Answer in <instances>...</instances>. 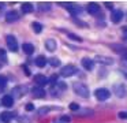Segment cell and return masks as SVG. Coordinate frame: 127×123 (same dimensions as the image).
Returning <instances> with one entry per match:
<instances>
[{
    "instance_id": "6da1fadb",
    "label": "cell",
    "mask_w": 127,
    "mask_h": 123,
    "mask_svg": "<svg viewBox=\"0 0 127 123\" xmlns=\"http://www.w3.org/2000/svg\"><path fill=\"white\" fill-rule=\"evenodd\" d=\"M72 89H74V93L83 98H88L90 96V92H89V87L88 85H85L83 82H75L72 85Z\"/></svg>"
},
{
    "instance_id": "7a4b0ae2",
    "label": "cell",
    "mask_w": 127,
    "mask_h": 123,
    "mask_svg": "<svg viewBox=\"0 0 127 123\" xmlns=\"http://www.w3.org/2000/svg\"><path fill=\"white\" fill-rule=\"evenodd\" d=\"M60 5H63V7L67 8V11H68L71 15H79L81 12H82V8L79 7L78 4H75V3H59Z\"/></svg>"
},
{
    "instance_id": "3957f363",
    "label": "cell",
    "mask_w": 127,
    "mask_h": 123,
    "mask_svg": "<svg viewBox=\"0 0 127 123\" xmlns=\"http://www.w3.org/2000/svg\"><path fill=\"white\" fill-rule=\"evenodd\" d=\"M112 92L115 93V96H118L119 98H124L126 94H127V87H126V85L122 83V82L120 83H115L113 85Z\"/></svg>"
},
{
    "instance_id": "277c9868",
    "label": "cell",
    "mask_w": 127,
    "mask_h": 123,
    "mask_svg": "<svg viewBox=\"0 0 127 123\" xmlns=\"http://www.w3.org/2000/svg\"><path fill=\"white\" fill-rule=\"evenodd\" d=\"M94 94H96V98L100 101H105L111 97V92L108 89H105V87H98V89L94 92Z\"/></svg>"
},
{
    "instance_id": "5b68a950",
    "label": "cell",
    "mask_w": 127,
    "mask_h": 123,
    "mask_svg": "<svg viewBox=\"0 0 127 123\" xmlns=\"http://www.w3.org/2000/svg\"><path fill=\"white\" fill-rule=\"evenodd\" d=\"M77 71L78 70H77V67H75L74 64H67V66H64V67L62 68L60 74H62V77H64V78H68V77L77 74Z\"/></svg>"
},
{
    "instance_id": "8992f818",
    "label": "cell",
    "mask_w": 127,
    "mask_h": 123,
    "mask_svg": "<svg viewBox=\"0 0 127 123\" xmlns=\"http://www.w3.org/2000/svg\"><path fill=\"white\" fill-rule=\"evenodd\" d=\"M6 42H7V46H8V49L11 52H17L18 49V41H17V38L14 37V36H11V34H8L6 37Z\"/></svg>"
},
{
    "instance_id": "52a82bcc",
    "label": "cell",
    "mask_w": 127,
    "mask_h": 123,
    "mask_svg": "<svg viewBox=\"0 0 127 123\" xmlns=\"http://www.w3.org/2000/svg\"><path fill=\"white\" fill-rule=\"evenodd\" d=\"M26 92H28V86L26 85H18V86H15L14 89H12V97H22V96L26 94Z\"/></svg>"
},
{
    "instance_id": "ba28073f",
    "label": "cell",
    "mask_w": 127,
    "mask_h": 123,
    "mask_svg": "<svg viewBox=\"0 0 127 123\" xmlns=\"http://www.w3.org/2000/svg\"><path fill=\"white\" fill-rule=\"evenodd\" d=\"M112 49L116 52V53L120 55L123 60H127V46L119 45V44H113V45H112Z\"/></svg>"
},
{
    "instance_id": "9c48e42d",
    "label": "cell",
    "mask_w": 127,
    "mask_h": 123,
    "mask_svg": "<svg viewBox=\"0 0 127 123\" xmlns=\"http://www.w3.org/2000/svg\"><path fill=\"white\" fill-rule=\"evenodd\" d=\"M88 12L90 14V15H100L101 14V8H100V4H97V3H89L88 4Z\"/></svg>"
},
{
    "instance_id": "30bf717a",
    "label": "cell",
    "mask_w": 127,
    "mask_h": 123,
    "mask_svg": "<svg viewBox=\"0 0 127 123\" xmlns=\"http://www.w3.org/2000/svg\"><path fill=\"white\" fill-rule=\"evenodd\" d=\"M34 82H36L38 86H45V85L49 83V78H47V77L42 75V74H36V75H34Z\"/></svg>"
},
{
    "instance_id": "8fae6325",
    "label": "cell",
    "mask_w": 127,
    "mask_h": 123,
    "mask_svg": "<svg viewBox=\"0 0 127 123\" xmlns=\"http://www.w3.org/2000/svg\"><path fill=\"white\" fill-rule=\"evenodd\" d=\"M123 19V11L122 10H113L112 14H111V21L113 23H119V22Z\"/></svg>"
},
{
    "instance_id": "7c38bea8",
    "label": "cell",
    "mask_w": 127,
    "mask_h": 123,
    "mask_svg": "<svg viewBox=\"0 0 127 123\" xmlns=\"http://www.w3.org/2000/svg\"><path fill=\"white\" fill-rule=\"evenodd\" d=\"M32 94H33L34 98H42V97H45V90L41 86H36L32 89Z\"/></svg>"
},
{
    "instance_id": "4fadbf2b",
    "label": "cell",
    "mask_w": 127,
    "mask_h": 123,
    "mask_svg": "<svg viewBox=\"0 0 127 123\" xmlns=\"http://www.w3.org/2000/svg\"><path fill=\"white\" fill-rule=\"evenodd\" d=\"M19 19V14H18V11H15V10H12V11H8L7 12V15H6V21L7 22H15V21H18Z\"/></svg>"
},
{
    "instance_id": "5bb4252c",
    "label": "cell",
    "mask_w": 127,
    "mask_h": 123,
    "mask_svg": "<svg viewBox=\"0 0 127 123\" xmlns=\"http://www.w3.org/2000/svg\"><path fill=\"white\" fill-rule=\"evenodd\" d=\"M45 48H47L49 52H53L56 48H58V42H56V40H53V38H48V40H45Z\"/></svg>"
},
{
    "instance_id": "9a60e30c",
    "label": "cell",
    "mask_w": 127,
    "mask_h": 123,
    "mask_svg": "<svg viewBox=\"0 0 127 123\" xmlns=\"http://www.w3.org/2000/svg\"><path fill=\"white\" fill-rule=\"evenodd\" d=\"M1 104H3L4 107H7V108H10V107H12V104H14V97H12L11 94L3 96V98H1Z\"/></svg>"
},
{
    "instance_id": "2e32d148",
    "label": "cell",
    "mask_w": 127,
    "mask_h": 123,
    "mask_svg": "<svg viewBox=\"0 0 127 123\" xmlns=\"http://www.w3.org/2000/svg\"><path fill=\"white\" fill-rule=\"evenodd\" d=\"M82 67L85 68V70H93L94 67V62L92 59H89V57H83L82 59Z\"/></svg>"
},
{
    "instance_id": "e0dca14e",
    "label": "cell",
    "mask_w": 127,
    "mask_h": 123,
    "mask_svg": "<svg viewBox=\"0 0 127 123\" xmlns=\"http://www.w3.org/2000/svg\"><path fill=\"white\" fill-rule=\"evenodd\" d=\"M34 63H36V66H37V67L42 68V67H45V66H47V63H48V59H47L45 56H42V55H40V56H37V57H36V60H34Z\"/></svg>"
},
{
    "instance_id": "ac0fdd59",
    "label": "cell",
    "mask_w": 127,
    "mask_h": 123,
    "mask_svg": "<svg viewBox=\"0 0 127 123\" xmlns=\"http://www.w3.org/2000/svg\"><path fill=\"white\" fill-rule=\"evenodd\" d=\"M11 119H12V114H11V112L4 111V112L0 114V120H1L3 123H10V122H11Z\"/></svg>"
},
{
    "instance_id": "d6986e66",
    "label": "cell",
    "mask_w": 127,
    "mask_h": 123,
    "mask_svg": "<svg viewBox=\"0 0 127 123\" xmlns=\"http://www.w3.org/2000/svg\"><path fill=\"white\" fill-rule=\"evenodd\" d=\"M96 62L97 63H101V64L109 66V64H112V63H113V60L111 59V57H108V56H96Z\"/></svg>"
},
{
    "instance_id": "ffe728a7",
    "label": "cell",
    "mask_w": 127,
    "mask_h": 123,
    "mask_svg": "<svg viewBox=\"0 0 127 123\" xmlns=\"http://www.w3.org/2000/svg\"><path fill=\"white\" fill-rule=\"evenodd\" d=\"M21 10H22L23 14H29V12H32V11L34 10V7H33L32 3H23V4L21 5Z\"/></svg>"
},
{
    "instance_id": "44dd1931",
    "label": "cell",
    "mask_w": 127,
    "mask_h": 123,
    "mask_svg": "<svg viewBox=\"0 0 127 123\" xmlns=\"http://www.w3.org/2000/svg\"><path fill=\"white\" fill-rule=\"evenodd\" d=\"M22 49H23V52H25L26 55H32L34 52V45H33V44L26 42V44H23V45H22Z\"/></svg>"
},
{
    "instance_id": "7402d4cb",
    "label": "cell",
    "mask_w": 127,
    "mask_h": 123,
    "mask_svg": "<svg viewBox=\"0 0 127 123\" xmlns=\"http://www.w3.org/2000/svg\"><path fill=\"white\" fill-rule=\"evenodd\" d=\"M32 29H33L34 33L38 34V33L42 32V25L40 23V22H33V23H32Z\"/></svg>"
},
{
    "instance_id": "603a6c76",
    "label": "cell",
    "mask_w": 127,
    "mask_h": 123,
    "mask_svg": "<svg viewBox=\"0 0 127 123\" xmlns=\"http://www.w3.org/2000/svg\"><path fill=\"white\" fill-rule=\"evenodd\" d=\"M48 62H49V64L52 66V67H59V66H60V60H59L58 57H51Z\"/></svg>"
},
{
    "instance_id": "cb8c5ba5",
    "label": "cell",
    "mask_w": 127,
    "mask_h": 123,
    "mask_svg": "<svg viewBox=\"0 0 127 123\" xmlns=\"http://www.w3.org/2000/svg\"><path fill=\"white\" fill-rule=\"evenodd\" d=\"M67 36H68L71 40H74V41H78V42H81L82 41V38L79 37V36H77V34H74V33H70V32H67Z\"/></svg>"
},
{
    "instance_id": "d4e9b609",
    "label": "cell",
    "mask_w": 127,
    "mask_h": 123,
    "mask_svg": "<svg viewBox=\"0 0 127 123\" xmlns=\"http://www.w3.org/2000/svg\"><path fill=\"white\" fill-rule=\"evenodd\" d=\"M0 62L7 63V55H6V52H4V49H0Z\"/></svg>"
},
{
    "instance_id": "484cf974",
    "label": "cell",
    "mask_w": 127,
    "mask_h": 123,
    "mask_svg": "<svg viewBox=\"0 0 127 123\" xmlns=\"http://www.w3.org/2000/svg\"><path fill=\"white\" fill-rule=\"evenodd\" d=\"M38 7H40V10H41V11H44V10H49L51 4H49V3H40Z\"/></svg>"
},
{
    "instance_id": "4316f807",
    "label": "cell",
    "mask_w": 127,
    "mask_h": 123,
    "mask_svg": "<svg viewBox=\"0 0 127 123\" xmlns=\"http://www.w3.org/2000/svg\"><path fill=\"white\" fill-rule=\"evenodd\" d=\"M6 85H7V78H6L4 75H0V87L3 89Z\"/></svg>"
},
{
    "instance_id": "83f0119b",
    "label": "cell",
    "mask_w": 127,
    "mask_h": 123,
    "mask_svg": "<svg viewBox=\"0 0 127 123\" xmlns=\"http://www.w3.org/2000/svg\"><path fill=\"white\" fill-rule=\"evenodd\" d=\"M58 79H59V77L56 75V74H53V75L49 78V83H52V85H55V83H56V85H58V82H59Z\"/></svg>"
},
{
    "instance_id": "f1b7e54d",
    "label": "cell",
    "mask_w": 127,
    "mask_h": 123,
    "mask_svg": "<svg viewBox=\"0 0 127 123\" xmlns=\"http://www.w3.org/2000/svg\"><path fill=\"white\" fill-rule=\"evenodd\" d=\"M49 107H42V108H40L38 109V114L40 115H45V114H47V112H49Z\"/></svg>"
},
{
    "instance_id": "f546056e",
    "label": "cell",
    "mask_w": 127,
    "mask_h": 123,
    "mask_svg": "<svg viewBox=\"0 0 127 123\" xmlns=\"http://www.w3.org/2000/svg\"><path fill=\"white\" fill-rule=\"evenodd\" d=\"M70 109H71V111H79V105H78L77 103H71L70 104Z\"/></svg>"
},
{
    "instance_id": "4dcf8cb0",
    "label": "cell",
    "mask_w": 127,
    "mask_h": 123,
    "mask_svg": "<svg viewBox=\"0 0 127 123\" xmlns=\"http://www.w3.org/2000/svg\"><path fill=\"white\" fill-rule=\"evenodd\" d=\"M118 116L120 118V119H127V112H126V111H120Z\"/></svg>"
},
{
    "instance_id": "1f68e13d",
    "label": "cell",
    "mask_w": 127,
    "mask_h": 123,
    "mask_svg": "<svg viewBox=\"0 0 127 123\" xmlns=\"http://www.w3.org/2000/svg\"><path fill=\"white\" fill-rule=\"evenodd\" d=\"M58 86H59V87H60V89H62V90H64V89H67V85H66V83H63V82H60V81H59V82H58Z\"/></svg>"
},
{
    "instance_id": "d6a6232c",
    "label": "cell",
    "mask_w": 127,
    "mask_h": 123,
    "mask_svg": "<svg viewBox=\"0 0 127 123\" xmlns=\"http://www.w3.org/2000/svg\"><path fill=\"white\" fill-rule=\"evenodd\" d=\"M74 22H75V23H78V25H82V27H86V26H88V25H86L85 22L79 21V19H74Z\"/></svg>"
},
{
    "instance_id": "836d02e7",
    "label": "cell",
    "mask_w": 127,
    "mask_h": 123,
    "mask_svg": "<svg viewBox=\"0 0 127 123\" xmlns=\"http://www.w3.org/2000/svg\"><path fill=\"white\" fill-rule=\"evenodd\" d=\"M22 70H25L26 75H30V71H29V68H28V66H26V64H22Z\"/></svg>"
},
{
    "instance_id": "e575fe53",
    "label": "cell",
    "mask_w": 127,
    "mask_h": 123,
    "mask_svg": "<svg viewBox=\"0 0 127 123\" xmlns=\"http://www.w3.org/2000/svg\"><path fill=\"white\" fill-rule=\"evenodd\" d=\"M25 108H26V111H33V109H34V105H33V104H26Z\"/></svg>"
},
{
    "instance_id": "d590c367",
    "label": "cell",
    "mask_w": 127,
    "mask_h": 123,
    "mask_svg": "<svg viewBox=\"0 0 127 123\" xmlns=\"http://www.w3.org/2000/svg\"><path fill=\"white\" fill-rule=\"evenodd\" d=\"M104 4H105V7H107V8H112L113 7V3H111V1H105Z\"/></svg>"
},
{
    "instance_id": "8d00e7d4",
    "label": "cell",
    "mask_w": 127,
    "mask_h": 123,
    "mask_svg": "<svg viewBox=\"0 0 127 123\" xmlns=\"http://www.w3.org/2000/svg\"><path fill=\"white\" fill-rule=\"evenodd\" d=\"M70 119H71L70 116H62V120H63L64 123H68V122H70Z\"/></svg>"
},
{
    "instance_id": "74e56055",
    "label": "cell",
    "mask_w": 127,
    "mask_h": 123,
    "mask_svg": "<svg viewBox=\"0 0 127 123\" xmlns=\"http://www.w3.org/2000/svg\"><path fill=\"white\" fill-rule=\"evenodd\" d=\"M123 33H124V38L127 40V27H124V29H123Z\"/></svg>"
},
{
    "instance_id": "f35d334b",
    "label": "cell",
    "mask_w": 127,
    "mask_h": 123,
    "mask_svg": "<svg viewBox=\"0 0 127 123\" xmlns=\"http://www.w3.org/2000/svg\"><path fill=\"white\" fill-rule=\"evenodd\" d=\"M53 123H64V122L60 119V120H53Z\"/></svg>"
}]
</instances>
